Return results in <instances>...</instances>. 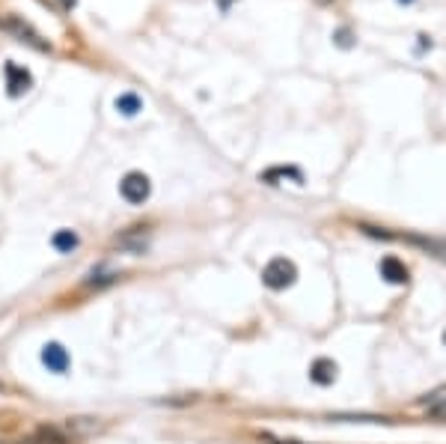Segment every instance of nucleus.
I'll use <instances>...</instances> for the list:
<instances>
[{"instance_id": "obj_1", "label": "nucleus", "mask_w": 446, "mask_h": 444, "mask_svg": "<svg viewBox=\"0 0 446 444\" xmlns=\"http://www.w3.org/2000/svg\"><path fill=\"white\" fill-rule=\"evenodd\" d=\"M298 280V268L292 260H286V256H274L265 268H262V283L268 286V290H289V286Z\"/></svg>"}, {"instance_id": "obj_2", "label": "nucleus", "mask_w": 446, "mask_h": 444, "mask_svg": "<svg viewBox=\"0 0 446 444\" xmlns=\"http://www.w3.org/2000/svg\"><path fill=\"white\" fill-rule=\"evenodd\" d=\"M119 194L128 200L131 206H140L146 203L149 194H152V182L146 173H140V170H131V173H125L122 182H119Z\"/></svg>"}, {"instance_id": "obj_3", "label": "nucleus", "mask_w": 446, "mask_h": 444, "mask_svg": "<svg viewBox=\"0 0 446 444\" xmlns=\"http://www.w3.org/2000/svg\"><path fill=\"white\" fill-rule=\"evenodd\" d=\"M0 27H4L6 33H12L18 42H27V45H33V48H39V51H51V45L45 39H42L36 30L27 21H21V18H16V16H6L4 21H0Z\"/></svg>"}, {"instance_id": "obj_4", "label": "nucleus", "mask_w": 446, "mask_h": 444, "mask_svg": "<svg viewBox=\"0 0 446 444\" xmlns=\"http://www.w3.org/2000/svg\"><path fill=\"white\" fill-rule=\"evenodd\" d=\"M33 87V75L27 72L24 66H16V63H6V93L12 98L24 96L27 90Z\"/></svg>"}, {"instance_id": "obj_5", "label": "nucleus", "mask_w": 446, "mask_h": 444, "mask_svg": "<svg viewBox=\"0 0 446 444\" xmlns=\"http://www.w3.org/2000/svg\"><path fill=\"white\" fill-rule=\"evenodd\" d=\"M42 364L48 367V373L63 376L69 370V364H71V358H69V352L60 346V343H45V346H42Z\"/></svg>"}, {"instance_id": "obj_6", "label": "nucleus", "mask_w": 446, "mask_h": 444, "mask_svg": "<svg viewBox=\"0 0 446 444\" xmlns=\"http://www.w3.org/2000/svg\"><path fill=\"white\" fill-rule=\"evenodd\" d=\"M71 441H75V438H71L66 429H60V426H42V429H36L30 438H24L18 444H71Z\"/></svg>"}, {"instance_id": "obj_7", "label": "nucleus", "mask_w": 446, "mask_h": 444, "mask_svg": "<svg viewBox=\"0 0 446 444\" xmlns=\"http://www.w3.org/2000/svg\"><path fill=\"white\" fill-rule=\"evenodd\" d=\"M336 373H339V367L330 361V358H315L312 367H310V379H312L315 385H322V388L334 385V382H336Z\"/></svg>"}, {"instance_id": "obj_8", "label": "nucleus", "mask_w": 446, "mask_h": 444, "mask_svg": "<svg viewBox=\"0 0 446 444\" xmlns=\"http://www.w3.org/2000/svg\"><path fill=\"white\" fill-rule=\"evenodd\" d=\"M378 268H381V278L387 283H408V268L401 260H396V256H384Z\"/></svg>"}, {"instance_id": "obj_9", "label": "nucleus", "mask_w": 446, "mask_h": 444, "mask_svg": "<svg viewBox=\"0 0 446 444\" xmlns=\"http://www.w3.org/2000/svg\"><path fill=\"white\" fill-rule=\"evenodd\" d=\"M117 248L131 251V254H143V251H146V233H143V227H131L125 236H119L117 239Z\"/></svg>"}, {"instance_id": "obj_10", "label": "nucleus", "mask_w": 446, "mask_h": 444, "mask_svg": "<svg viewBox=\"0 0 446 444\" xmlns=\"http://www.w3.org/2000/svg\"><path fill=\"white\" fill-rule=\"evenodd\" d=\"M117 110L122 113V117H137V113L143 110V102L137 93H122L117 96Z\"/></svg>"}, {"instance_id": "obj_11", "label": "nucleus", "mask_w": 446, "mask_h": 444, "mask_svg": "<svg viewBox=\"0 0 446 444\" xmlns=\"http://www.w3.org/2000/svg\"><path fill=\"white\" fill-rule=\"evenodd\" d=\"M51 245L60 251V254H71L78 248V233H71V230H57L54 239H51Z\"/></svg>"}, {"instance_id": "obj_12", "label": "nucleus", "mask_w": 446, "mask_h": 444, "mask_svg": "<svg viewBox=\"0 0 446 444\" xmlns=\"http://www.w3.org/2000/svg\"><path fill=\"white\" fill-rule=\"evenodd\" d=\"M117 280H119V271H93V275L83 280V286L86 290H102V286H110Z\"/></svg>"}, {"instance_id": "obj_13", "label": "nucleus", "mask_w": 446, "mask_h": 444, "mask_svg": "<svg viewBox=\"0 0 446 444\" xmlns=\"http://www.w3.org/2000/svg\"><path fill=\"white\" fill-rule=\"evenodd\" d=\"M283 176H292V179H298V182H304L300 170H295V167H274V170H268V173H262L259 179L268 182V185H274V179H283Z\"/></svg>"}, {"instance_id": "obj_14", "label": "nucleus", "mask_w": 446, "mask_h": 444, "mask_svg": "<svg viewBox=\"0 0 446 444\" xmlns=\"http://www.w3.org/2000/svg\"><path fill=\"white\" fill-rule=\"evenodd\" d=\"M336 45L351 48V33H348V30H336Z\"/></svg>"}, {"instance_id": "obj_15", "label": "nucleus", "mask_w": 446, "mask_h": 444, "mask_svg": "<svg viewBox=\"0 0 446 444\" xmlns=\"http://www.w3.org/2000/svg\"><path fill=\"white\" fill-rule=\"evenodd\" d=\"M431 414H435V418H440V421H446V403H443L440 409H431Z\"/></svg>"}, {"instance_id": "obj_16", "label": "nucleus", "mask_w": 446, "mask_h": 444, "mask_svg": "<svg viewBox=\"0 0 446 444\" xmlns=\"http://www.w3.org/2000/svg\"><path fill=\"white\" fill-rule=\"evenodd\" d=\"M268 444H300V441H274V438H268Z\"/></svg>"}, {"instance_id": "obj_17", "label": "nucleus", "mask_w": 446, "mask_h": 444, "mask_svg": "<svg viewBox=\"0 0 446 444\" xmlns=\"http://www.w3.org/2000/svg\"><path fill=\"white\" fill-rule=\"evenodd\" d=\"M63 6H66V9H71V6H75V0H63Z\"/></svg>"}, {"instance_id": "obj_18", "label": "nucleus", "mask_w": 446, "mask_h": 444, "mask_svg": "<svg viewBox=\"0 0 446 444\" xmlns=\"http://www.w3.org/2000/svg\"><path fill=\"white\" fill-rule=\"evenodd\" d=\"M399 4H413V0H399Z\"/></svg>"}, {"instance_id": "obj_19", "label": "nucleus", "mask_w": 446, "mask_h": 444, "mask_svg": "<svg viewBox=\"0 0 446 444\" xmlns=\"http://www.w3.org/2000/svg\"><path fill=\"white\" fill-rule=\"evenodd\" d=\"M315 4H330V0H315Z\"/></svg>"}, {"instance_id": "obj_20", "label": "nucleus", "mask_w": 446, "mask_h": 444, "mask_svg": "<svg viewBox=\"0 0 446 444\" xmlns=\"http://www.w3.org/2000/svg\"><path fill=\"white\" fill-rule=\"evenodd\" d=\"M443 343H446V334H443Z\"/></svg>"}]
</instances>
